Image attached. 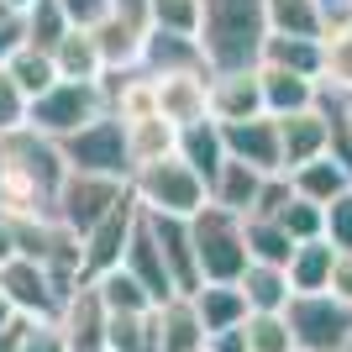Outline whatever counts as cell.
Masks as SVG:
<instances>
[{
	"label": "cell",
	"mask_w": 352,
	"mask_h": 352,
	"mask_svg": "<svg viewBox=\"0 0 352 352\" xmlns=\"http://www.w3.org/2000/svg\"><path fill=\"white\" fill-rule=\"evenodd\" d=\"M179 158L190 163L206 184H216V174L232 163V153H226V126H221L216 116L200 121V126H184V132H179Z\"/></svg>",
	"instance_id": "20"
},
{
	"label": "cell",
	"mask_w": 352,
	"mask_h": 352,
	"mask_svg": "<svg viewBox=\"0 0 352 352\" xmlns=\"http://www.w3.org/2000/svg\"><path fill=\"white\" fill-rule=\"evenodd\" d=\"M121 268L153 294V305L179 300V284H174V274H168V258H163V248H158V236H153V226H147V216L137 221V236H132V248H126V258H121Z\"/></svg>",
	"instance_id": "17"
},
{
	"label": "cell",
	"mask_w": 352,
	"mask_h": 352,
	"mask_svg": "<svg viewBox=\"0 0 352 352\" xmlns=\"http://www.w3.org/2000/svg\"><path fill=\"white\" fill-rule=\"evenodd\" d=\"M21 352H69V342H63L58 321H27V342H21Z\"/></svg>",
	"instance_id": "45"
},
{
	"label": "cell",
	"mask_w": 352,
	"mask_h": 352,
	"mask_svg": "<svg viewBox=\"0 0 352 352\" xmlns=\"http://www.w3.org/2000/svg\"><path fill=\"white\" fill-rule=\"evenodd\" d=\"M274 221H284V232H289L294 242H321L326 236V206H316V200H305V195H294Z\"/></svg>",
	"instance_id": "39"
},
{
	"label": "cell",
	"mask_w": 352,
	"mask_h": 352,
	"mask_svg": "<svg viewBox=\"0 0 352 352\" xmlns=\"http://www.w3.org/2000/svg\"><path fill=\"white\" fill-rule=\"evenodd\" d=\"M153 89H158V116L174 121L179 132L210 121V74H168L153 79Z\"/></svg>",
	"instance_id": "16"
},
{
	"label": "cell",
	"mask_w": 352,
	"mask_h": 352,
	"mask_svg": "<svg viewBox=\"0 0 352 352\" xmlns=\"http://www.w3.org/2000/svg\"><path fill=\"white\" fill-rule=\"evenodd\" d=\"M11 206V190H6V174H0V210Z\"/></svg>",
	"instance_id": "53"
},
{
	"label": "cell",
	"mask_w": 352,
	"mask_h": 352,
	"mask_svg": "<svg viewBox=\"0 0 352 352\" xmlns=\"http://www.w3.org/2000/svg\"><path fill=\"white\" fill-rule=\"evenodd\" d=\"M347 352H352V342H347Z\"/></svg>",
	"instance_id": "56"
},
{
	"label": "cell",
	"mask_w": 352,
	"mask_h": 352,
	"mask_svg": "<svg viewBox=\"0 0 352 352\" xmlns=\"http://www.w3.org/2000/svg\"><path fill=\"white\" fill-rule=\"evenodd\" d=\"M242 337H248V347H252V352H300L289 316H248Z\"/></svg>",
	"instance_id": "38"
},
{
	"label": "cell",
	"mask_w": 352,
	"mask_h": 352,
	"mask_svg": "<svg viewBox=\"0 0 352 352\" xmlns=\"http://www.w3.org/2000/svg\"><path fill=\"white\" fill-rule=\"evenodd\" d=\"M242 294H248L252 316H284L294 305V284H289V268H274V263H252L242 274Z\"/></svg>",
	"instance_id": "30"
},
{
	"label": "cell",
	"mask_w": 352,
	"mask_h": 352,
	"mask_svg": "<svg viewBox=\"0 0 352 352\" xmlns=\"http://www.w3.org/2000/svg\"><path fill=\"white\" fill-rule=\"evenodd\" d=\"M147 216V210H142ZM153 236H158L163 258H168V274H174L179 294H195L200 289V258H195V226L184 216H147Z\"/></svg>",
	"instance_id": "18"
},
{
	"label": "cell",
	"mask_w": 352,
	"mask_h": 352,
	"mask_svg": "<svg viewBox=\"0 0 352 352\" xmlns=\"http://www.w3.org/2000/svg\"><path fill=\"white\" fill-rule=\"evenodd\" d=\"M279 132H284V174H294V168L326 158V153H337V121H331V111H326V95H321L316 111L284 116Z\"/></svg>",
	"instance_id": "11"
},
{
	"label": "cell",
	"mask_w": 352,
	"mask_h": 352,
	"mask_svg": "<svg viewBox=\"0 0 352 352\" xmlns=\"http://www.w3.org/2000/svg\"><path fill=\"white\" fill-rule=\"evenodd\" d=\"M95 289H100V300H105V310H111V316H126V310H158V305H153V294H147L142 284L126 274V268L100 274V279H95Z\"/></svg>",
	"instance_id": "36"
},
{
	"label": "cell",
	"mask_w": 352,
	"mask_h": 352,
	"mask_svg": "<svg viewBox=\"0 0 352 352\" xmlns=\"http://www.w3.org/2000/svg\"><path fill=\"white\" fill-rule=\"evenodd\" d=\"M289 179H294V195H305V200H316V206H331V200L352 195V163L337 158V153H326V158L294 168Z\"/></svg>",
	"instance_id": "24"
},
{
	"label": "cell",
	"mask_w": 352,
	"mask_h": 352,
	"mask_svg": "<svg viewBox=\"0 0 352 352\" xmlns=\"http://www.w3.org/2000/svg\"><path fill=\"white\" fill-rule=\"evenodd\" d=\"M105 352H163L158 310H126V316H111V342H105Z\"/></svg>",
	"instance_id": "33"
},
{
	"label": "cell",
	"mask_w": 352,
	"mask_h": 352,
	"mask_svg": "<svg viewBox=\"0 0 352 352\" xmlns=\"http://www.w3.org/2000/svg\"><path fill=\"white\" fill-rule=\"evenodd\" d=\"M294 326L300 352H347L352 342V305L337 294H294V305L284 310Z\"/></svg>",
	"instance_id": "8"
},
{
	"label": "cell",
	"mask_w": 352,
	"mask_h": 352,
	"mask_svg": "<svg viewBox=\"0 0 352 352\" xmlns=\"http://www.w3.org/2000/svg\"><path fill=\"white\" fill-rule=\"evenodd\" d=\"M226 153L258 174H284V132L274 116H252L226 126Z\"/></svg>",
	"instance_id": "13"
},
{
	"label": "cell",
	"mask_w": 352,
	"mask_h": 352,
	"mask_svg": "<svg viewBox=\"0 0 352 352\" xmlns=\"http://www.w3.org/2000/svg\"><path fill=\"white\" fill-rule=\"evenodd\" d=\"M268 37H274V27H268V0H206L200 47H206V58H210L216 74L258 69Z\"/></svg>",
	"instance_id": "2"
},
{
	"label": "cell",
	"mask_w": 352,
	"mask_h": 352,
	"mask_svg": "<svg viewBox=\"0 0 352 352\" xmlns=\"http://www.w3.org/2000/svg\"><path fill=\"white\" fill-rule=\"evenodd\" d=\"M21 21H27V47H37V53H53V47H58L63 37L74 32V21L63 16L58 0H37V6H32Z\"/></svg>",
	"instance_id": "35"
},
{
	"label": "cell",
	"mask_w": 352,
	"mask_h": 352,
	"mask_svg": "<svg viewBox=\"0 0 352 352\" xmlns=\"http://www.w3.org/2000/svg\"><path fill=\"white\" fill-rule=\"evenodd\" d=\"M137 221H142V206H137V195H132V200H121V206L85 236V274L89 279L121 268V258H126V248H132V236H137Z\"/></svg>",
	"instance_id": "12"
},
{
	"label": "cell",
	"mask_w": 352,
	"mask_h": 352,
	"mask_svg": "<svg viewBox=\"0 0 352 352\" xmlns=\"http://www.w3.org/2000/svg\"><path fill=\"white\" fill-rule=\"evenodd\" d=\"M342 11H347V16H352V0H342Z\"/></svg>",
	"instance_id": "54"
},
{
	"label": "cell",
	"mask_w": 352,
	"mask_h": 352,
	"mask_svg": "<svg viewBox=\"0 0 352 352\" xmlns=\"http://www.w3.org/2000/svg\"><path fill=\"white\" fill-rule=\"evenodd\" d=\"M0 174H6V190H11V206L6 210H21V216H53V200H58L63 179H69V158L53 137L21 132L0 137Z\"/></svg>",
	"instance_id": "1"
},
{
	"label": "cell",
	"mask_w": 352,
	"mask_h": 352,
	"mask_svg": "<svg viewBox=\"0 0 352 352\" xmlns=\"http://www.w3.org/2000/svg\"><path fill=\"white\" fill-rule=\"evenodd\" d=\"M274 174H258V168H248V163H226L216 174V184H210V206L232 210V216H252L258 210V200H263V184Z\"/></svg>",
	"instance_id": "22"
},
{
	"label": "cell",
	"mask_w": 352,
	"mask_h": 352,
	"mask_svg": "<svg viewBox=\"0 0 352 352\" xmlns=\"http://www.w3.org/2000/svg\"><path fill=\"white\" fill-rule=\"evenodd\" d=\"M331 11H337V16H342V0H331Z\"/></svg>",
	"instance_id": "55"
},
{
	"label": "cell",
	"mask_w": 352,
	"mask_h": 352,
	"mask_svg": "<svg viewBox=\"0 0 352 352\" xmlns=\"http://www.w3.org/2000/svg\"><path fill=\"white\" fill-rule=\"evenodd\" d=\"M326 37H284L274 32L263 47V63L268 69H289V74H310V79H321V53H326Z\"/></svg>",
	"instance_id": "32"
},
{
	"label": "cell",
	"mask_w": 352,
	"mask_h": 352,
	"mask_svg": "<svg viewBox=\"0 0 352 352\" xmlns=\"http://www.w3.org/2000/svg\"><path fill=\"white\" fill-rule=\"evenodd\" d=\"M321 47H326V53H321V89L352 100V16L347 11L331 21V32H326Z\"/></svg>",
	"instance_id": "29"
},
{
	"label": "cell",
	"mask_w": 352,
	"mask_h": 352,
	"mask_svg": "<svg viewBox=\"0 0 352 352\" xmlns=\"http://www.w3.org/2000/svg\"><path fill=\"white\" fill-rule=\"evenodd\" d=\"M58 331H63V342H69V352H105V342H111V310H105L95 279L79 284V289L63 300Z\"/></svg>",
	"instance_id": "10"
},
{
	"label": "cell",
	"mask_w": 352,
	"mask_h": 352,
	"mask_svg": "<svg viewBox=\"0 0 352 352\" xmlns=\"http://www.w3.org/2000/svg\"><path fill=\"white\" fill-rule=\"evenodd\" d=\"M337 258L342 252L331 248V242H300L289 258V284L294 294H331V274H337Z\"/></svg>",
	"instance_id": "28"
},
{
	"label": "cell",
	"mask_w": 352,
	"mask_h": 352,
	"mask_svg": "<svg viewBox=\"0 0 352 352\" xmlns=\"http://www.w3.org/2000/svg\"><path fill=\"white\" fill-rule=\"evenodd\" d=\"M11 321H21V316H16V310H11V300H6V289H0V331H6V326H11Z\"/></svg>",
	"instance_id": "51"
},
{
	"label": "cell",
	"mask_w": 352,
	"mask_h": 352,
	"mask_svg": "<svg viewBox=\"0 0 352 352\" xmlns=\"http://www.w3.org/2000/svg\"><path fill=\"white\" fill-rule=\"evenodd\" d=\"M126 147H132V168H147V163H163L179 153V126L163 121L158 111L153 116L126 121Z\"/></svg>",
	"instance_id": "31"
},
{
	"label": "cell",
	"mask_w": 352,
	"mask_h": 352,
	"mask_svg": "<svg viewBox=\"0 0 352 352\" xmlns=\"http://www.w3.org/2000/svg\"><path fill=\"white\" fill-rule=\"evenodd\" d=\"M121 200H132V184H121V179H105V174H74L63 179L58 200H53V221H58L63 232H74L85 242L95 226H100Z\"/></svg>",
	"instance_id": "6"
},
{
	"label": "cell",
	"mask_w": 352,
	"mask_h": 352,
	"mask_svg": "<svg viewBox=\"0 0 352 352\" xmlns=\"http://www.w3.org/2000/svg\"><path fill=\"white\" fill-rule=\"evenodd\" d=\"M0 289L21 321H58L63 316V294L47 274V263H37V258H11L0 268Z\"/></svg>",
	"instance_id": "9"
},
{
	"label": "cell",
	"mask_w": 352,
	"mask_h": 352,
	"mask_svg": "<svg viewBox=\"0 0 352 352\" xmlns=\"http://www.w3.org/2000/svg\"><path fill=\"white\" fill-rule=\"evenodd\" d=\"M326 111H331V121H337V158L352 163V100L326 95Z\"/></svg>",
	"instance_id": "46"
},
{
	"label": "cell",
	"mask_w": 352,
	"mask_h": 352,
	"mask_svg": "<svg viewBox=\"0 0 352 352\" xmlns=\"http://www.w3.org/2000/svg\"><path fill=\"white\" fill-rule=\"evenodd\" d=\"M195 226V258H200V284H242L252 268L248 252V216H232L221 206H206L190 221Z\"/></svg>",
	"instance_id": "3"
},
{
	"label": "cell",
	"mask_w": 352,
	"mask_h": 352,
	"mask_svg": "<svg viewBox=\"0 0 352 352\" xmlns=\"http://www.w3.org/2000/svg\"><path fill=\"white\" fill-rule=\"evenodd\" d=\"M95 43H100V58H105V74H137L142 69V47H147V32L121 21V16H105L95 27Z\"/></svg>",
	"instance_id": "25"
},
{
	"label": "cell",
	"mask_w": 352,
	"mask_h": 352,
	"mask_svg": "<svg viewBox=\"0 0 352 352\" xmlns=\"http://www.w3.org/2000/svg\"><path fill=\"white\" fill-rule=\"evenodd\" d=\"M58 6H63V16H69L79 32H95L105 16H111V0H58Z\"/></svg>",
	"instance_id": "44"
},
{
	"label": "cell",
	"mask_w": 352,
	"mask_h": 352,
	"mask_svg": "<svg viewBox=\"0 0 352 352\" xmlns=\"http://www.w3.org/2000/svg\"><path fill=\"white\" fill-rule=\"evenodd\" d=\"M11 258H21V242H16V216H11V210H0V268L11 263Z\"/></svg>",
	"instance_id": "47"
},
{
	"label": "cell",
	"mask_w": 352,
	"mask_h": 352,
	"mask_svg": "<svg viewBox=\"0 0 352 352\" xmlns=\"http://www.w3.org/2000/svg\"><path fill=\"white\" fill-rule=\"evenodd\" d=\"M331 294L352 305V252H342V258H337V274H331Z\"/></svg>",
	"instance_id": "48"
},
{
	"label": "cell",
	"mask_w": 352,
	"mask_h": 352,
	"mask_svg": "<svg viewBox=\"0 0 352 352\" xmlns=\"http://www.w3.org/2000/svg\"><path fill=\"white\" fill-rule=\"evenodd\" d=\"M190 300H195V310H200V321H206L210 337H221V331H236V326H248V316H252L248 294H242V284H200Z\"/></svg>",
	"instance_id": "21"
},
{
	"label": "cell",
	"mask_w": 352,
	"mask_h": 352,
	"mask_svg": "<svg viewBox=\"0 0 352 352\" xmlns=\"http://www.w3.org/2000/svg\"><path fill=\"white\" fill-rule=\"evenodd\" d=\"M206 352H252V347H248V337H242V326H236V331H221V337H210Z\"/></svg>",
	"instance_id": "49"
},
{
	"label": "cell",
	"mask_w": 352,
	"mask_h": 352,
	"mask_svg": "<svg viewBox=\"0 0 352 352\" xmlns=\"http://www.w3.org/2000/svg\"><path fill=\"white\" fill-rule=\"evenodd\" d=\"M21 47H27V21H21L16 11H6V6H0V69H6V63H11Z\"/></svg>",
	"instance_id": "43"
},
{
	"label": "cell",
	"mask_w": 352,
	"mask_h": 352,
	"mask_svg": "<svg viewBox=\"0 0 352 352\" xmlns=\"http://www.w3.org/2000/svg\"><path fill=\"white\" fill-rule=\"evenodd\" d=\"M258 74H263V105L268 116L284 121V116H300V111H316L321 105V79H310V74H289V69H268V63H258Z\"/></svg>",
	"instance_id": "19"
},
{
	"label": "cell",
	"mask_w": 352,
	"mask_h": 352,
	"mask_svg": "<svg viewBox=\"0 0 352 352\" xmlns=\"http://www.w3.org/2000/svg\"><path fill=\"white\" fill-rule=\"evenodd\" d=\"M158 337H163V352H206L210 331H206V321H200L190 294L158 305Z\"/></svg>",
	"instance_id": "26"
},
{
	"label": "cell",
	"mask_w": 352,
	"mask_h": 352,
	"mask_svg": "<svg viewBox=\"0 0 352 352\" xmlns=\"http://www.w3.org/2000/svg\"><path fill=\"white\" fill-rule=\"evenodd\" d=\"M21 126H32V95L16 85L11 69H0V137L21 132Z\"/></svg>",
	"instance_id": "40"
},
{
	"label": "cell",
	"mask_w": 352,
	"mask_h": 352,
	"mask_svg": "<svg viewBox=\"0 0 352 352\" xmlns=\"http://www.w3.org/2000/svg\"><path fill=\"white\" fill-rule=\"evenodd\" d=\"M132 195H137V206H142L147 216H184V221H195L210 206V184L195 174L179 153L163 158V163L137 168L132 174Z\"/></svg>",
	"instance_id": "4"
},
{
	"label": "cell",
	"mask_w": 352,
	"mask_h": 352,
	"mask_svg": "<svg viewBox=\"0 0 352 352\" xmlns=\"http://www.w3.org/2000/svg\"><path fill=\"white\" fill-rule=\"evenodd\" d=\"M100 116H111L105 85H69V79H58L43 100H32V132L53 137L58 147L69 142V137H79L89 121H100Z\"/></svg>",
	"instance_id": "5"
},
{
	"label": "cell",
	"mask_w": 352,
	"mask_h": 352,
	"mask_svg": "<svg viewBox=\"0 0 352 352\" xmlns=\"http://www.w3.org/2000/svg\"><path fill=\"white\" fill-rule=\"evenodd\" d=\"M21 342H27V321H11L0 331V352H21Z\"/></svg>",
	"instance_id": "50"
},
{
	"label": "cell",
	"mask_w": 352,
	"mask_h": 352,
	"mask_svg": "<svg viewBox=\"0 0 352 352\" xmlns=\"http://www.w3.org/2000/svg\"><path fill=\"white\" fill-rule=\"evenodd\" d=\"M200 16H206V0H153V27H163V32L200 37Z\"/></svg>",
	"instance_id": "41"
},
{
	"label": "cell",
	"mask_w": 352,
	"mask_h": 352,
	"mask_svg": "<svg viewBox=\"0 0 352 352\" xmlns=\"http://www.w3.org/2000/svg\"><path fill=\"white\" fill-rule=\"evenodd\" d=\"M6 69L16 74V85L27 89L32 100H43L47 89L58 85V69H53V53H37V47H21V53H16V58L6 63Z\"/></svg>",
	"instance_id": "37"
},
{
	"label": "cell",
	"mask_w": 352,
	"mask_h": 352,
	"mask_svg": "<svg viewBox=\"0 0 352 352\" xmlns=\"http://www.w3.org/2000/svg\"><path fill=\"white\" fill-rule=\"evenodd\" d=\"M53 69H58V79H69V85H105V58H100L95 32L74 27L69 37L53 47Z\"/></svg>",
	"instance_id": "23"
},
{
	"label": "cell",
	"mask_w": 352,
	"mask_h": 352,
	"mask_svg": "<svg viewBox=\"0 0 352 352\" xmlns=\"http://www.w3.org/2000/svg\"><path fill=\"white\" fill-rule=\"evenodd\" d=\"M337 21L331 0H268V27L284 37H326Z\"/></svg>",
	"instance_id": "27"
},
{
	"label": "cell",
	"mask_w": 352,
	"mask_h": 352,
	"mask_svg": "<svg viewBox=\"0 0 352 352\" xmlns=\"http://www.w3.org/2000/svg\"><path fill=\"white\" fill-rule=\"evenodd\" d=\"M0 6H6V11H16V16H27L32 6H37V0H0Z\"/></svg>",
	"instance_id": "52"
},
{
	"label": "cell",
	"mask_w": 352,
	"mask_h": 352,
	"mask_svg": "<svg viewBox=\"0 0 352 352\" xmlns=\"http://www.w3.org/2000/svg\"><path fill=\"white\" fill-rule=\"evenodd\" d=\"M326 242L337 252H352V195H342V200L326 206Z\"/></svg>",
	"instance_id": "42"
},
{
	"label": "cell",
	"mask_w": 352,
	"mask_h": 352,
	"mask_svg": "<svg viewBox=\"0 0 352 352\" xmlns=\"http://www.w3.org/2000/svg\"><path fill=\"white\" fill-rule=\"evenodd\" d=\"M63 158H69L74 174H105V179H121V184H132V147H126V121L111 111V116L89 121L79 137L63 142Z\"/></svg>",
	"instance_id": "7"
},
{
	"label": "cell",
	"mask_w": 352,
	"mask_h": 352,
	"mask_svg": "<svg viewBox=\"0 0 352 352\" xmlns=\"http://www.w3.org/2000/svg\"><path fill=\"white\" fill-rule=\"evenodd\" d=\"M294 248H300V242L284 232V221H274V216H248V252H252V263L289 268Z\"/></svg>",
	"instance_id": "34"
},
{
	"label": "cell",
	"mask_w": 352,
	"mask_h": 352,
	"mask_svg": "<svg viewBox=\"0 0 352 352\" xmlns=\"http://www.w3.org/2000/svg\"><path fill=\"white\" fill-rule=\"evenodd\" d=\"M210 116H216L221 126H232V121H252V116H268V105H263V74H258V69L210 74Z\"/></svg>",
	"instance_id": "15"
},
{
	"label": "cell",
	"mask_w": 352,
	"mask_h": 352,
	"mask_svg": "<svg viewBox=\"0 0 352 352\" xmlns=\"http://www.w3.org/2000/svg\"><path fill=\"white\" fill-rule=\"evenodd\" d=\"M142 74L147 79H168V74H216V69H210L200 37L153 27L147 32V47H142Z\"/></svg>",
	"instance_id": "14"
}]
</instances>
